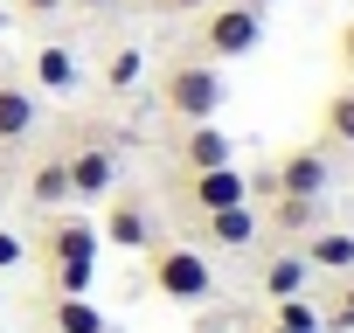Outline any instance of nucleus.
<instances>
[{
	"instance_id": "f257e3e1",
	"label": "nucleus",
	"mask_w": 354,
	"mask_h": 333,
	"mask_svg": "<svg viewBox=\"0 0 354 333\" xmlns=\"http://www.w3.org/2000/svg\"><path fill=\"white\" fill-rule=\"evenodd\" d=\"M257 42H264V8L257 0H209L202 8V56L209 63L257 56Z\"/></svg>"
},
{
	"instance_id": "f03ea898",
	"label": "nucleus",
	"mask_w": 354,
	"mask_h": 333,
	"mask_svg": "<svg viewBox=\"0 0 354 333\" xmlns=\"http://www.w3.org/2000/svg\"><path fill=\"white\" fill-rule=\"evenodd\" d=\"M160 104L181 118V125H202V118H216L223 111V70L216 63H167L160 70Z\"/></svg>"
},
{
	"instance_id": "7ed1b4c3",
	"label": "nucleus",
	"mask_w": 354,
	"mask_h": 333,
	"mask_svg": "<svg viewBox=\"0 0 354 333\" xmlns=\"http://www.w3.org/2000/svg\"><path fill=\"white\" fill-rule=\"evenodd\" d=\"M153 292L174 298V305H202L216 292V271L195 243H167V250H153Z\"/></svg>"
},
{
	"instance_id": "20e7f679",
	"label": "nucleus",
	"mask_w": 354,
	"mask_h": 333,
	"mask_svg": "<svg viewBox=\"0 0 354 333\" xmlns=\"http://www.w3.org/2000/svg\"><path fill=\"white\" fill-rule=\"evenodd\" d=\"M63 166H70V202H111L118 195V174H125V166H118V153L111 146H77V153H63Z\"/></svg>"
},
{
	"instance_id": "39448f33",
	"label": "nucleus",
	"mask_w": 354,
	"mask_h": 333,
	"mask_svg": "<svg viewBox=\"0 0 354 333\" xmlns=\"http://www.w3.org/2000/svg\"><path fill=\"white\" fill-rule=\"evenodd\" d=\"M181 188H188V209H195V216H216V209L250 202V181L236 174V160H230V166H209V174H181Z\"/></svg>"
},
{
	"instance_id": "423d86ee",
	"label": "nucleus",
	"mask_w": 354,
	"mask_h": 333,
	"mask_svg": "<svg viewBox=\"0 0 354 333\" xmlns=\"http://www.w3.org/2000/svg\"><path fill=\"white\" fill-rule=\"evenodd\" d=\"M97 236H104V243H118V250H153V209H146L139 195H111V209H104Z\"/></svg>"
},
{
	"instance_id": "0eeeda50",
	"label": "nucleus",
	"mask_w": 354,
	"mask_h": 333,
	"mask_svg": "<svg viewBox=\"0 0 354 333\" xmlns=\"http://www.w3.org/2000/svg\"><path fill=\"white\" fill-rule=\"evenodd\" d=\"M195 229H202V243L195 250H243L257 229H264V216L250 209V202H236V209H216V216H195Z\"/></svg>"
},
{
	"instance_id": "6e6552de",
	"label": "nucleus",
	"mask_w": 354,
	"mask_h": 333,
	"mask_svg": "<svg viewBox=\"0 0 354 333\" xmlns=\"http://www.w3.org/2000/svg\"><path fill=\"white\" fill-rule=\"evenodd\" d=\"M97 250H104L97 222H77V216L49 222V236H42V257H49V264H97Z\"/></svg>"
},
{
	"instance_id": "1a4fd4ad",
	"label": "nucleus",
	"mask_w": 354,
	"mask_h": 333,
	"mask_svg": "<svg viewBox=\"0 0 354 333\" xmlns=\"http://www.w3.org/2000/svg\"><path fill=\"white\" fill-rule=\"evenodd\" d=\"M326 174H333V166H326V153H319V146H292V153H285V160L271 166V181H278V195H313V202H319Z\"/></svg>"
},
{
	"instance_id": "9d476101",
	"label": "nucleus",
	"mask_w": 354,
	"mask_h": 333,
	"mask_svg": "<svg viewBox=\"0 0 354 333\" xmlns=\"http://www.w3.org/2000/svg\"><path fill=\"white\" fill-rule=\"evenodd\" d=\"M230 160H236V146H230V132H216L209 118L181 132V174H209V166H230Z\"/></svg>"
},
{
	"instance_id": "9b49d317",
	"label": "nucleus",
	"mask_w": 354,
	"mask_h": 333,
	"mask_svg": "<svg viewBox=\"0 0 354 333\" xmlns=\"http://www.w3.org/2000/svg\"><path fill=\"white\" fill-rule=\"evenodd\" d=\"M35 125H42V104H35V91L0 77V146H21Z\"/></svg>"
},
{
	"instance_id": "f8f14e48",
	"label": "nucleus",
	"mask_w": 354,
	"mask_h": 333,
	"mask_svg": "<svg viewBox=\"0 0 354 333\" xmlns=\"http://www.w3.org/2000/svg\"><path fill=\"white\" fill-rule=\"evenodd\" d=\"M299 257H306V271H326V278H347V271H354V236H347V229H313Z\"/></svg>"
},
{
	"instance_id": "ddd939ff",
	"label": "nucleus",
	"mask_w": 354,
	"mask_h": 333,
	"mask_svg": "<svg viewBox=\"0 0 354 333\" xmlns=\"http://www.w3.org/2000/svg\"><path fill=\"white\" fill-rule=\"evenodd\" d=\"M77 84H84L77 56H70L63 42H42V49H35V91H49V97H70Z\"/></svg>"
},
{
	"instance_id": "4468645a",
	"label": "nucleus",
	"mask_w": 354,
	"mask_h": 333,
	"mask_svg": "<svg viewBox=\"0 0 354 333\" xmlns=\"http://www.w3.org/2000/svg\"><path fill=\"white\" fill-rule=\"evenodd\" d=\"M70 202V166L63 160H42L28 174V209H63Z\"/></svg>"
},
{
	"instance_id": "2eb2a0df",
	"label": "nucleus",
	"mask_w": 354,
	"mask_h": 333,
	"mask_svg": "<svg viewBox=\"0 0 354 333\" xmlns=\"http://www.w3.org/2000/svg\"><path fill=\"white\" fill-rule=\"evenodd\" d=\"M264 222L285 229V236H313V195H271V216Z\"/></svg>"
},
{
	"instance_id": "dca6fc26",
	"label": "nucleus",
	"mask_w": 354,
	"mask_h": 333,
	"mask_svg": "<svg viewBox=\"0 0 354 333\" xmlns=\"http://www.w3.org/2000/svg\"><path fill=\"white\" fill-rule=\"evenodd\" d=\"M306 285H313L306 257H271V264H264V298H292V292H306Z\"/></svg>"
},
{
	"instance_id": "f3484780",
	"label": "nucleus",
	"mask_w": 354,
	"mask_h": 333,
	"mask_svg": "<svg viewBox=\"0 0 354 333\" xmlns=\"http://www.w3.org/2000/svg\"><path fill=\"white\" fill-rule=\"evenodd\" d=\"M49 326H56V333H104V312H97L91 298H56V305H49Z\"/></svg>"
},
{
	"instance_id": "a211bd4d",
	"label": "nucleus",
	"mask_w": 354,
	"mask_h": 333,
	"mask_svg": "<svg viewBox=\"0 0 354 333\" xmlns=\"http://www.w3.org/2000/svg\"><path fill=\"white\" fill-rule=\"evenodd\" d=\"M319 125H326L333 146H354V84H340V91L319 104Z\"/></svg>"
},
{
	"instance_id": "6ab92c4d",
	"label": "nucleus",
	"mask_w": 354,
	"mask_h": 333,
	"mask_svg": "<svg viewBox=\"0 0 354 333\" xmlns=\"http://www.w3.org/2000/svg\"><path fill=\"white\" fill-rule=\"evenodd\" d=\"M139 77H146V49H111L104 56V91H139Z\"/></svg>"
},
{
	"instance_id": "aec40b11",
	"label": "nucleus",
	"mask_w": 354,
	"mask_h": 333,
	"mask_svg": "<svg viewBox=\"0 0 354 333\" xmlns=\"http://www.w3.org/2000/svg\"><path fill=\"white\" fill-rule=\"evenodd\" d=\"M271 319H278V326H292V333H319V305H313L306 292H292V298H271Z\"/></svg>"
},
{
	"instance_id": "412c9836",
	"label": "nucleus",
	"mask_w": 354,
	"mask_h": 333,
	"mask_svg": "<svg viewBox=\"0 0 354 333\" xmlns=\"http://www.w3.org/2000/svg\"><path fill=\"white\" fill-rule=\"evenodd\" d=\"M91 271H97V264H49L56 298H91Z\"/></svg>"
},
{
	"instance_id": "4be33fe9",
	"label": "nucleus",
	"mask_w": 354,
	"mask_h": 333,
	"mask_svg": "<svg viewBox=\"0 0 354 333\" xmlns=\"http://www.w3.org/2000/svg\"><path fill=\"white\" fill-rule=\"evenodd\" d=\"M319 326H333V333H354V271H347V285H340L333 312H319Z\"/></svg>"
},
{
	"instance_id": "5701e85b",
	"label": "nucleus",
	"mask_w": 354,
	"mask_h": 333,
	"mask_svg": "<svg viewBox=\"0 0 354 333\" xmlns=\"http://www.w3.org/2000/svg\"><path fill=\"white\" fill-rule=\"evenodd\" d=\"M15 8H21L28 21H42V15H63V8H70V0H15Z\"/></svg>"
},
{
	"instance_id": "b1692460",
	"label": "nucleus",
	"mask_w": 354,
	"mask_h": 333,
	"mask_svg": "<svg viewBox=\"0 0 354 333\" xmlns=\"http://www.w3.org/2000/svg\"><path fill=\"white\" fill-rule=\"evenodd\" d=\"M8 264H21V236H8V229H0V271H8Z\"/></svg>"
},
{
	"instance_id": "393cba45",
	"label": "nucleus",
	"mask_w": 354,
	"mask_h": 333,
	"mask_svg": "<svg viewBox=\"0 0 354 333\" xmlns=\"http://www.w3.org/2000/svg\"><path fill=\"white\" fill-rule=\"evenodd\" d=\"M340 70H347V77H354V21H347V28H340Z\"/></svg>"
},
{
	"instance_id": "a878e982",
	"label": "nucleus",
	"mask_w": 354,
	"mask_h": 333,
	"mask_svg": "<svg viewBox=\"0 0 354 333\" xmlns=\"http://www.w3.org/2000/svg\"><path fill=\"white\" fill-rule=\"evenodd\" d=\"M209 0H160V15H202Z\"/></svg>"
},
{
	"instance_id": "bb28decb",
	"label": "nucleus",
	"mask_w": 354,
	"mask_h": 333,
	"mask_svg": "<svg viewBox=\"0 0 354 333\" xmlns=\"http://www.w3.org/2000/svg\"><path fill=\"white\" fill-rule=\"evenodd\" d=\"M70 8H84V15H104V8H111V0H70Z\"/></svg>"
},
{
	"instance_id": "cd10ccee",
	"label": "nucleus",
	"mask_w": 354,
	"mask_h": 333,
	"mask_svg": "<svg viewBox=\"0 0 354 333\" xmlns=\"http://www.w3.org/2000/svg\"><path fill=\"white\" fill-rule=\"evenodd\" d=\"M257 333H292V326H278V319H264V326H257Z\"/></svg>"
},
{
	"instance_id": "c85d7f7f",
	"label": "nucleus",
	"mask_w": 354,
	"mask_h": 333,
	"mask_svg": "<svg viewBox=\"0 0 354 333\" xmlns=\"http://www.w3.org/2000/svg\"><path fill=\"white\" fill-rule=\"evenodd\" d=\"M257 8H264V0H257Z\"/></svg>"
}]
</instances>
